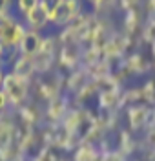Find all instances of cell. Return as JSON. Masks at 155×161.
<instances>
[{"instance_id":"obj_4","label":"cell","mask_w":155,"mask_h":161,"mask_svg":"<svg viewBox=\"0 0 155 161\" xmlns=\"http://www.w3.org/2000/svg\"><path fill=\"white\" fill-rule=\"evenodd\" d=\"M57 46H59V37L51 35V33H46L40 51L37 53V57H33L37 75L51 73L53 64H55V57H57Z\"/></svg>"},{"instance_id":"obj_7","label":"cell","mask_w":155,"mask_h":161,"mask_svg":"<svg viewBox=\"0 0 155 161\" xmlns=\"http://www.w3.org/2000/svg\"><path fill=\"white\" fill-rule=\"evenodd\" d=\"M148 121H150V108L146 104H135L128 108V123L133 132L148 126Z\"/></svg>"},{"instance_id":"obj_3","label":"cell","mask_w":155,"mask_h":161,"mask_svg":"<svg viewBox=\"0 0 155 161\" xmlns=\"http://www.w3.org/2000/svg\"><path fill=\"white\" fill-rule=\"evenodd\" d=\"M24 33H26V26L15 11L0 15V44L6 50H18Z\"/></svg>"},{"instance_id":"obj_8","label":"cell","mask_w":155,"mask_h":161,"mask_svg":"<svg viewBox=\"0 0 155 161\" xmlns=\"http://www.w3.org/2000/svg\"><path fill=\"white\" fill-rule=\"evenodd\" d=\"M9 70L17 75H20L24 79L33 80L37 77V70H35V62L31 57H24V55H18L17 59L13 60V64L9 66Z\"/></svg>"},{"instance_id":"obj_2","label":"cell","mask_w":155,"mask_h":161,"mask_svg":"<svg viewBox=\"0 0 155 161\" xmlns=\"http://www.w3.org/2000/svg\"><path fill=\"white\" fill-rule=\"evenodd\" d=\"M82 13V0H57L55 4L49 6V26L57 28V30H64Z\"/></svg>"},{"instance_id":"obj_5","label":"cell","mask_w":155,"mask_h":161,"mask_svg":"<svg viewBox=\"0 0 155 161\" xmlns=\"http://www.w3.org/2000/svg\"><path fill=\"white\" fill-rule=\"evenodd\" d=\"M22 22H24L26 30L44 33L46 28H49V6L44 4V2H39V6L33 8V9L22 19Z\"/></svg>"},{"instance_id":"obj_9","label":"cell","mask_w":155,"mask_h":161,"mask_svg":"<svg viewBox=\"0 0 155 161\" xmlns=\"http://www.w3.org/2000/svg\"><path fill=\"white\" fill-rule=\"evenodd\" d=\"M101 154H102L101 148L90 145L88 141H82V143L75 148L73 161H99L101 159Z\"/></svg>"},{"instance_id":"obj_13","label":"cell","mask_w":155,"mask_h":161,"mask_svg":"<svg viewBox=\"0 0 155 161\" xmlns=\"http://www.w3.org/2000/svg\"><path fill=\"white\" fill-rule=\"evenodd\" d=\"M150 126H153L155 128V108L153 110H150V121H148V128Z\"/></svg>"},{"instance_id":"obj_6","label":"cell","mask_w":155,"mask_h":161,"mask_svg":"<svg viewBox=\"0 0 155 161\" xmlns=\"http://www.w3.org/2000/svg\"><path fill=\"white\" fill-rule=\"evenodd\" d=\"M42 42H44V33H39V31H31L26 30L24 37H22L20 44H18V53L24 55V57H37V53L40 51Z\"/></svg>"},{"instance_id":"obj_14","label":"cell","mask_w":155,"mask_h":161,"mask_svg":"<svg viewBox=\"0 0 155 161\" xmlns=\"http://www.w3.org/2000/svg\"><path fill=\"white\" fill-rule=\"evenodd\" d=\"M6 68H0V90H2V82H4V77H6Z\"/></svg>"},{"instance_id":"obj_15","label":"cell","mask_w":155,"mask_h":161,"mask_svg":"<svg viewBox=\"0 0 155 161\" xmlns=\"http://www.w3.org/2000/svg\"><path fill=\"white\" fill-rule=\"evenodd\" d=\"M82 2H86V4H90V6H95V4H97V2H99V0H82Z\"/></svg>"},{"instance_id":"obj_10","label":"cell","mask_w":155,"mask_h":161,"mask_svg":"<svg viewBox=\"0 0 155 161\" xmlns=\"http://www.w3.org/2000/svg\"><path fill=\"white\" fill-rule=\"evenodd\" d=\"M39 2H40V0H15V13H17L20 19H24L33 8L39 6Z\"/></svg>"},{"instance_id":"obj_12","label":"cell","mask_w":155,"mask_h":161,"mask_svg":"<svg viewBox=\"0 0 155 161\" xmlns=\"http://www.w3.org/2000/svg\"><path fill=\"white\" fill-rule=\"evenodd\" d=\"M15 11V0H0V15L13 13Z\"/></svg>"},{"instance_id":"obj_1","label":"cell","mask_w":155,"mask_h":161,"mask_svg":"<svg viewBox=\"0 0 155 161\" xmlns=\"http://www.w3.org/2000/svg\"><path fill=\"white\" fill-rule=\"evenodd\" d=\"M2 92L6 93V97L9 101L11 110H17L24 106L28 99H29L31 93V80L24 79L20 75L13 73L11 70L6 71V77H4V82H2Z\"/></svg>"},{"instance_id":"obj_16","label":"cell","mask_w":155,"mask_h":161,"mask_svg":"<svg viewBox=\"0 0 155 161\" xmlns=\"http://www.w3.org/2000/svg\"><path fill=\"white\" fill-rule=\"evenodd\" d=\"M40 2H44V4H48V6H51V4H55L57 0H40Z\"/></svg>"},{"instance_id":"obj_17","label":"cell","mask_w":155,"mask_h":161,"mask_svg":"<svg viewBox=\"0 0 155 161\" xmlns=\"http://www.w3.org/2000/svg\"><path fill=\"white\" fill-rule=\"evenodd\" d=\"M0 68H6V64H4L2 60H0ZM6 70H8V68H6Z\"/></svg>"},{"instance_id":"obj_11","label":"cell","mask_w":155,"mask_h":161,"mask_svg":"<svg viewBox=\"0 0 155 161\" xmlns=\"http://www.w3.org/2000/svg\"><path fill=\"white\" fill-rule=\"evenodd\" d=\"M99 161H128V159H126V156L121 154L119 150H102Z\"/></svg>"}]
</instances>
